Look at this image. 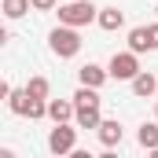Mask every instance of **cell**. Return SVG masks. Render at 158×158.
I'll return each instance as SVG.
<instances>
[{
	"mask_svg": "<svg viewBox=\"0 0 158 158\" xmlns=\"http://www.w3.org/2000/svg\"><path fill=\"white\" fill-rule=\"evenodd\" d=\"M147 37H151V52H158V22L147 26Z\"/></svg>",
	"mask_w": 158,
	"mask_h": 158,
	"instance_id": "obj_17",
	"label": "cell"
},
{
	"mask_svg": "<svg viewBox=\"0 0 158 158\" xmlns=\"http://www.w3.org/2000/svg\"><path fill=\"white\" fill-rule=\"evenodd\" d=\"M96 4L92 0H66L63 7H59V22H66V26H88V22H96Z\"/></svg>",
	"mask_w": 158,
	"mask_h": 158,
	"instance_id": "obj_3",
	"label": "cell"
},
{
	"mask_svg": "<svg viewBox=\"0 0 158 158\" xmlns=\"http://www.w3.org/2000/svg\"><path fill=\"white\" fill-rule=\"evenodd\" d=\"M0 11H4V19H22L30 11V0H0Z\"/></svg>",
	"mask_w": 158,
	"mask_h": 158,
	"instance_id": "obj_14",
	"label": "cell"
},
{
	"mask_svg": "<svg viewBox=\"0 0 158 158\" xmlns=\"http://www.w3.org/2000/svg\"><path fill=\"white\" fill-rule=\"evenodd\" d=\"M26 92H30V96H37V99H48V96H52V85H48V77H30L26 81Z\"/></svg>",
	"mask_w": 158,
	"mask_h": 158,
	"instance_id": "obj_15",
	"label": "cell"
},
{
	"mask_svg": "<svg viewBox=\"0 0 158 158\" xmlns=\"http://www.w3.org/2000/svg\"><path fill=\"white\" fill-rule=\"evenodd\" d=\"M7 40H11V37H7V30H4V26H0V48H4V44H7Z\"/></svg>",
	"mask_w": 158,
	"mask_h": 158,
	"instance_id": "obj_19",
	"label": "cell"
},
{
	"mask_svg": "<svg viewBox=\"0 0 158 158\" xmlns=\"http://www.w3.org/2000/svg\"><path fill=\"white\" fill-rule=\"evenodd\" d=\"M129 52H151V37H147V26H132L129 30Z\"/></svg>",
	"mask_w": 158,
	"mask_h": 158,
	"instance_id": "obj_12",
	"label": "cell"
},
{
	"mask_svg": "<svg viewBox=\"0 0 158 158\" xmlns=\"http://www.w3.org/2000/svg\"><path fill=\"white\" fill-rule=\"evenodd\" d=\"M52 121H70L74 118V99H48V114Z\"/></svg>",
	"mask_w": 158,
	"mask_h": 158,
	"instance_id": "obj_11",
	"label": "cell"
},
{
	"mask_svg": "<svg viewBox=\"0 0 158 158\" xmlns=\"http://www.w3.org/2000/svg\"><path fill=\"white\" fill-rule=\"evenodd\" d=\"M77 147V129L70 121H55V129L48 132V151L52 155H70Z\"/></svg>",
	"mask_w": 158,
	"mask_h": 158,
	"instance_id": "obj_5",
	"label": "cell"
},
{
	"mask_svg": "<svg viewBox=\"0 0 158 158\" xmlns=\"http://www.w3.org/2000/svg\"><path fill=\"white\" fill-rule=\"evenodd\" d=\"M74 121H77V129H96L99 125V103H81V107H74Z\"/></svg>",
	"mask_w": 158,
	"mask_h": 158,
	"instance_id": "obj_10",
	"label": "cell"
},
{
	"mask_svg": "<svg viewBox=\"0 0 158 158\" xmlns=\"http://www.w3.org/2000/svg\"><path fill=\"white\" fill-rule=\"evenodd\" d=\"M96 26H99V30H107V33H114V30H121V26H125V11H121L118 4L99 7V11H96Z\"/></svg>",
	"mask_w": 158,
	"mask_h": 158,
	"instance_id": "obj_6",
	"label": "cell"
},
{
	"mask_svg": "<svg viewBox=\"0 0 158 158\" xmlns=\"http://www.w3.org/2000/svg\"><path fill=\"white\" fill-rule=\"evenodd\" d=\"M96 136H99V143H103V147H118L121 136H125V129H121V121H114V118H99Z\"/></svg>",
	"mask_w": 158,
	"mask_h": 158,
	"instance_id": "obj_7",
	"label": "cell"
},
{
	"mask_svg": "<svg viewBox=\"0 0 158 158\" xmlns=\"http://www.w3.org/2000/svg\"><path fill=\"white\" fill-rule=\"evenodd\" d=\"M77 81L81 85H88V88H103V81H107V66H99V63H85L77 70Z\"/></svg>",
	"mask_w": 158,
	"mask_h": 158,
	"instance_id": "obj_9",
	"label": "cell"
},
{
	"mask_svg": "<svg viewBox=\"0 0 158 158\" xmlns=\"http://www.w3.org/2000/svg\"><path fill=\"white\" fill-rule=\"evenodd\" d=\"M140 74V55L136 52H114L110 63H107V77L114 81H132Z\"/></svg>",
	"mask_w": 158,
	"mask_h": 158,
	"instance_id": "obj_4",
	"label": "cell"
},
{
	"mask_svg": "<svg viewBox=\"0 0 158 158\" xmlns=\"http://www.w3.org/2000/svg\"><path fill=\"white\" fill-rule=\"evenodd\" d=\"M129 85H132V96H136V99H151V96L158 92V77H155V74H147V70H140Z\"/></svg>",
	"mask_w": 158,
	"mask_h": 158,
	"instance_id": "obj_8",
	"label": "cell"
},
{
	"mask_svg": "<svg viewBox=\"0 0 158 158\" xmlns=\"http://www.w3.org/2000/svg\"><path fill=\"white\" fill-rule=\"evenodd\" d=\"M136 140H140V147L158 151V121H143V125H140V132H136Z\"/></svg>",
	"mask_w": 158,
	"mask_h": 158,
	"instance_id": "obj_13",
	"label": "cell"
},
{
	"mask_svg": "<svg viewBox=\"0 0 158 158\" xmlns=\"http://www.w3.org/2000/svg\"><path fill=\"white\" fill-rule=\"evenodd\" d=\"M81 33H77V26H66V22H59L52 33H48V48H52V55H59V59H74L81 52Z\"/></svg>",
	"mask_w": 158,
	"mask_h": 158,
	"instance_id": "obj_2",
	"label": "cell"
},
{
	"mask_svg": "<svg viewBox=\"0 0 158 158\" xmlns=\"http://www.w3.org/2000/svg\"><path fill=\"white\" fill-rule=\"evenodd\" d=\"M155 11H158V7H155Z\"/></svg>",
	"mask_w": 158,
	"mask_h": 158,
	"instance_id": "obj_20",
	"label": "cell"
},
{
	"mask_svg": "<svg viewBox=\"0 0 158 158\" xmlns=\"http://www.w3.org/2000/svg\"><path fill=\"white\" fill-rule=\"evenodd\" d=\"M55 4H59V0H30V7H33V11H52Z\"/></svg>",
	"mask_w": 158,
	"mask_h": 158,
	"instance_id": "obj_16",
	"label": "cell"
},
{
	"mask_svg": "<svg viewBox=\"0 0 158 158\" xmlns=\"http://www.w3.org/2000/svg\"><path fill=\"white\" fill-rule=\"evenodd\" d=\"M7 110H11L15 118L40 121L44 114H48V99H37V96H30L26 88H11V92H7Z\"/></svg>",
	"mask_w": 158,
	"mask_h": 158,
	"instance_id": "obj_1",
	"label": "cell"
},
{
	"mask_svg": "<svg viewBox=\"0 0 158 158\" xmlns=\"http://www.w3.org/2000/svg\"><path fill=\"white\" fill-rule=\"evenodd\" d=\"M7 92H11V85H7V81H0V103H7Z\"/></svg>",
	"mask_w": 158,
	"mask_h": 158,
	"instance_id": "obj_18",
	"label": "cell"
}]
</instances>
